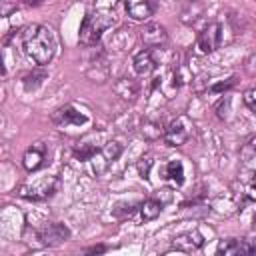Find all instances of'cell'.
Instances as JSON below:
<instances>
[{"label": "cell", "instance_id": "7c38bea8", "mask_svg": "<svg viewBox=\"0 0 256 256\" xmlns=\"http://www.w3.org/2000/svg\"><path fill=\"white\" fill-rule=\"evenodd\" d=\"M204 244V238L200 232H186V234H180L174 238V250L178 252H194L198 248H202Z\"/></svg>", "mask_w": 256, "mask_h": 256}, {"label": "cell", "instance_id": "603a6c76", "mask_svg": "<svg viewBox=\"0 0 256 256\" xmlns=\"http://www.w3.org/2000/svg\"><path fill=\"white\" fill-rule=\"evenodd\" d=\"M228 104H230V98H224V100L218 104V108H216V110H218V112H216V114H218V118L228 120V114L224 112V110H228Z\"/></svg>", "mask_w": 256, "mask_h": 256}, {"label": "cell", "instance_id": "7a4b0ae2", "mask_svg": "<svg viewBox=\"0 0 256 256\" xmlns=\"http://www.w3.org/2000/svg\"><path fill=\"white\" fill-rule=\"evenodd\" d=\"M114 18L106 12H92V14H86L82 24H80V34H78V40L82 46H96L102 32L112 26Z\"/></svg>", "mask_w": 256, "mask_h": 256}, {"label": "cell", "instance_id": "e0dca14e", "mask_svg": "<svg viewBox=\"0 0 256 256\" xmlns=\"http://www.w3.org/2000/svg\"><path fill=\"white\" fill-rule=\"evenodd\" d=\"M122 154V144L120 142H116V140H110V142H106L104 144V148L100 150V156L110 164V162H114V160H118V156Z\"/></svg>", "mask_w": 256, "mask_h": 256}, {"label": "cell", "instance_id": "2e32d148", "mask_svg": "<svg viewBox=\"0 0 256 256\" xmlns=\"http://www.w3.org/2000/svg\"><path fill=\"white\" fill-rule=\"evenodd\" d=\"M116 92L124 98V100H132L138 94V82L132 78H120L116 82Z\"/></svg>", "mask_w": 256, "mask_h": 256}, {"label": "cell", "instance_id": "5b68a950", "mask_svg": "<svg viewBox=\"0 0 256 256\" xmlns=\"http://www.w3.org/2000/svg\"><path fill=\"white\" fill-rule=\"evenodd\" d=\"M220 44H222V24H218V22L208 24V26L200 32L198 42H196V46H198V50H200L202 54H210V52L218 50Z\"/></svg>", "mask_w": 256, "mask_h": 256}, {"label": "cell", "instance_id": "cb8c5ba5", "mask_svg": "<svg viewBox=\"0 0 256 256\" xmlns=\"http://www.w3.org/2000/svg\"><path fill=\"white\" fill-rule=\"evenodd\" d=\"M158 200L164 204V202H170L172 200V190L170 188H162L160 190V194H158Z\"/></svg>", "mask_w": 256, "mask_h": 256}, {"label": "cell", "instance_id": "9a60e30c", "mask_svg": "<svg viewBox=\"0 0 256 256\" xmlns=\"http://www.w3.org/2000/svg\"><path fill=\"white\" fill-rule=\"evenodd\" d=\"M164 178L172 180L174 184H182L184 182V166L180 160H170L166 166H164Z\"/></svg>", "mask_w": 256, "mask_h": 256}, {"label": "cell", "instance_id": "d4e9b609", "mask_svg": "<svg viewBox=\"0 0 256 256\" xmlns=\"http://www.w3.org/2000/svg\"><path fill=\"white\" fill-rule=\"evenodd\" d=\"M102 252H106V246H104V244H98V246H90V248H86V254H102Z\"/></svg>", "mask_w": 256, "mask_h": 256}, {"label": "cell", "instance_id": "4fadbf2b", "mask_svg": "<svg viewBox=\"0 0 256 256\" xmlns=\"http://www.w3.org/2000/svg\"><path fill=\"white\" fill-rule=\"evenodd\" d=\"M132 66H134V72H136V74H140V76L150 74V72L156 68V62H154V58H152V52H150L148 48L140 50V52L134 56Z\"/></svg>", "mask_w": 256, "mask_h": 256}, {"label": "cell", "instance_id": "9c48e42d", "mask_svg": "<svg viewBox=\"0 0 256 256\" xmlns=\"http://www.w3.org/2000/svg\"><path fill=\"white\" fill-rule=\"evenodd\" d=\"M142 40L146 46L154 48V46H162L168 42V34H166V28L158 22H148L144 24L142 28Z\"/></svg>", "mask_w": 256, "mask_h": 256}, {"label": "cell", "instance_id": "8fae6325", "mask_svg": "<svg viewBox=\"0 0 256 256\" xmlns=\"http://www.w3.org/2000/svg\"><path fill=\"white\" fill-rule=\"evenodd\" d=\"M44 158H46V146L42 142L30 146L26 152H24V158H22V164L28 172H34L38 170L42 164H44Z\"/></svg>", "mask_w": 256, "mask_h": 256}, {"label": "cell", "instance_id": "d6986e66", "mask_svg": "<svg viewBox=\"0 0 256 256\" xmlns=\"http://www.w3.org/2000/svg\"><path fill=\"white\" fill-rule=\"evenodd\" d=\"M74 156L78 158V160H82V162H86V160H90L94 154H96V146H92V144H88V142H84V144H78V146H74Z\"/></svg>", "mask_w": 256, "mask_h": 256}, {"label": "cell", "instance_id": "8992f818", "mask_svg": "<svg viewBox=\"0 0 256 256\" xmlns=\"http://www.w3.org/2000/svg\"><path fill=\"white\" fill-rule=\"evenodd\" d=\"M70 238V230L68 226H64L62 222H50L46 224L42 230H40V240L44 246H50V248H56L60 244H64L66 240Z\"/></svg>", "mask_w": 256, "mask_h": 256}, {"label": "cell", "instance_id": "4316f807", "mask_svg": "<svg viewBox=\"0 0 256 256\" xmlns=\"http://www.w3.org/2000/svg\"><path fill=\"white\" fill-rule=\"evenodd\" d=\"M0 72H4V66H2V56H0Z\"/></svg>", "mask_w": 256, "mask_h": 256}, {"label": "cell", "instance_id": "30bf717a", "mask_svg": "<svg viewBox=\"0 0 256 256\" xmlns=\"http://www.w3.org/2000/svg\"><path fill=\"white\" fill-rule=\"evenodd\" d=\"M256 250V246L248 240H236V238H228V240H222L216 248L218 254H224V256H236V254H252Z\"/></svg>", "mask_w": 256, "mask_h": 256}, {"label": "cell", "instance_id": "5bb4252c", "mask_svg": "<svg viewBox=\"0 0 256 256\" xmlns=\"http://www.w3.org/2000/svg\"><path fill=\"white\" fill-rule=\"evenodd\" d=\"M162 202L160 200H156V198H148V200H144L138 208H140V216H142V220H154V218H158L160 216V212H162Z\"/></svg>", "mask_w": 256, "mask_h": 256}, {"label": "cell", "instance_id": "ac0fdd59", "mask_svg": "<svg viewBox=\"0 0 256 256\" xmlns=\"http://www.w3.org/2000/svg\"><path fill=\"white\" fill-rule=\"evenodd\" d=\"M44 80H46V72H42V70L28 72V74L24 76V88H26L28 92H30V90H36Z\"/></svg>", "mask_w": 256, "mask_h": 256}, {"label": "cell", "instance_id": "6da1fadb", "mask_svg": "<svg viewBox=\"0 0 256 256\" xmlns=\"http://www.w3.org/2000/svg\"><path fill=\"white\" fill-rule=\"evenodd\" d=\"M22 46L24 52L40 66L48 64L56 52V40L50 28L40 24H30L22 32Z\"/></svg>", "mask_w": 256, "mask_h": 256}, {"label": "cell", "instance_id": "ffe728a7", "mask_svg": "<svg viewBox=\"0 0 256 256\" xmlns=\"http://www.w3.org/2000/svg\"><path fill=\"white\" fill-rule=\"evenodd\" d=\"M162 134H164V132H162L160 124H156V122H144V126H142V136H144V138L156 140V138H160Z\"/></svg>", "mask_w": 256, "mask_h": 256}, {"label": "cell", "instance_id": "484cf974", "mask_svg": "<svg viewBox=\"0 0 256 256\" xmlns=\"http://www.w3.org/2000/svg\"><path fill=\"white\" fill-rule=\"evenodd\" d=\"M42 2H44V0H24L26 6H40Z\"/></svg>", "mask_w": 256, "mask_h": 256}, {"label": "cell", "instance_id": "ba28073f", "mask_svg": "<svg viewBox=\"0 0 256 256\" xmlns=\"http://www.w3.org/2000/svg\"><path fill=\"white\" fill-rule=\"evenodd\" d=\"M52 120H54V124H58V126H80V124H86V122H88L86 114L78 112L74 106H62V108H58V110L54 112Z\"/></svg>", "mask_w": 256, "mask_h": 256}, {"label": "cell", "instance_id": "277c9868", "mask_svg": "<svg viewBox=\"0 0 256 256\" xmlns=\"http://www.w3.org/2000/svg\"><path fill=\"white\" fill-rule=\"evenodd\" d=\"M190 128H192V122L186 118V116H178L168 128L166 132L162 134L164 136V142L168 146H182L188 136H190Z\"/></svg>", "mask_w": 256, "mask_h": 256}, {"label": "cell", "instance_id": "44dd1931", "mask_svg": "<svg viewBox=\"0 0 256 256\" xmlns=\"http://www.w3.org/2000/svg\"><path fill=\"white\" fill-rule=\"evenodd\" d=\"M244 104L248 106L250 112H256V90H254V88L246 90V94H244Z\"/></svg>", "mask_w": 256, "mask_h": 256}, {"label": "cell", "instance_id": "3957f363", "mask_svg": "<svg viewBox=\"0 0 256 256\" xmlns=\"http://www.w3.org/2000/svg\"><path fill=\"white\" fill-rule=\"evenodd\" d=\"M58 188V178L56 176H44L32 184H24L20 188V196L28 200H46L50 198Z\"/></svg>", "mask_w": 256, "mask_h": 256}, {"label": "cell", "instance_id": "52a82bcc", "mask_svg": "<svg viewBox=\"0 0 256 256\" xmlns=\"http://www.w3.org/2000/svg\"><path fill=\"white\" fill-rule=\"evenodd\" d=\"M124 6L128 16H132L134 20H146L156 12L158 0H124Z\"/></svg>", "mask_w": 256, "mask_h": 256}, {"label": "cell", "instance_id": "7402d4cb", "mask_svg": "<svg viewBox=\"0 0 256 256\" xmlns=\"http://www.w3.org/2000/svg\"><path fill=\"white\" fill-rule=\"evenodd\" d=\"M234 80H236V78L232 76V78H228L226 82H216V84H212V86H210V92H226L228 88H232V86H234Z\"/></svg>", "mask_w": 256, "mask_h": 256}]
</instances>
